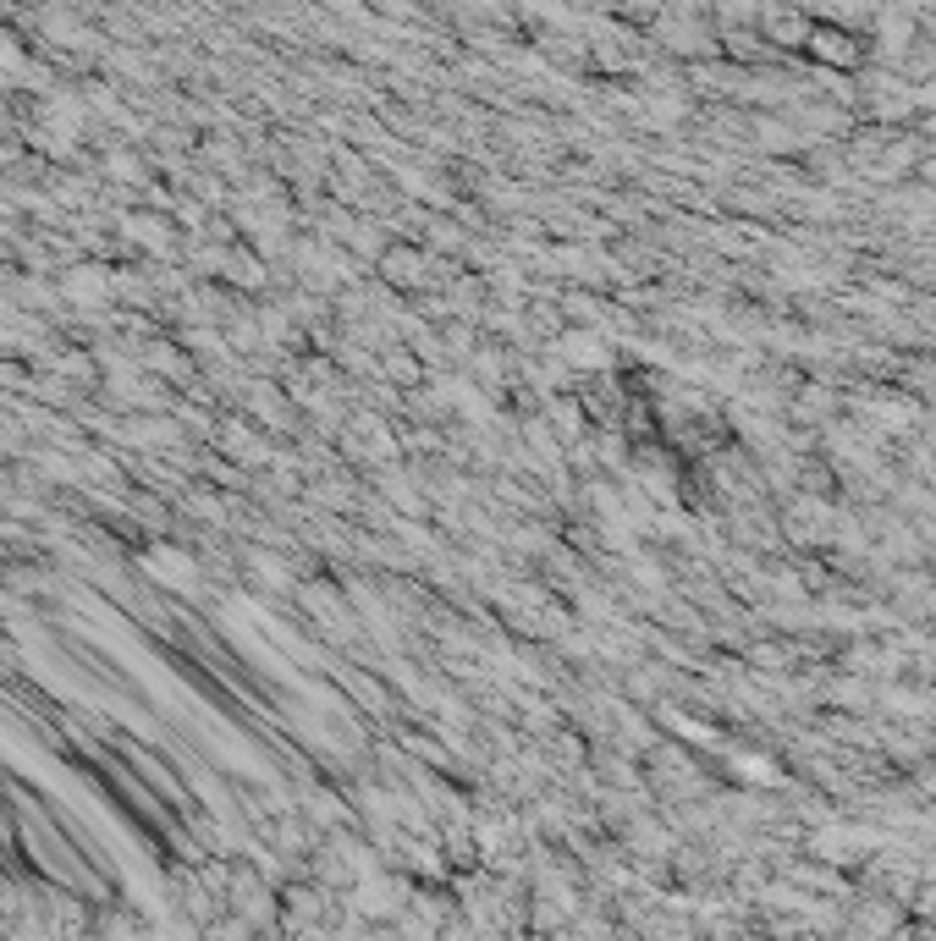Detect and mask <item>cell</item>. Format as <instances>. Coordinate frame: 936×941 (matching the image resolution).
I'll list each match as a JSON object with an SVG mask.
<instances>
[{
    "label": "cell",
    "mask_w": 936,
    "mask_h": 941,
    "mask_svg": "<svg viewBox=\"0 0 936 941\" xmlns=\"http://www.w3.org/2000/svg\"><path fill=\"white\" fill-rule=\"evenodd\" d=\"M226 452H237V463H265V447L253 430H242V424H226Z\"/></svg>",
    "instance_id": "cell-3"
},
{
    "label": "cell",
    "mask_w": 936,
    "mask_h": 941,
    "mask_svg": "<svg viewBox=\"0 0 936 941\" xmlns=\"http://www.w3.org/2000/svg\"><path fill=\"white\" fill-rule=\"evenodd\" d=\"M149 573H154V578H165V584H177V589H194V584H199V562H194V556H183V551H172V545L149 551Z\"/></svg>",
    "instance_id": "cell-1"
},
{
    "label": "cell",
    "mask_w": 936,
    "mask_h": 941,
    "mask_svg": "<svg viewBox=\"0 0 936 941\" xmlns=\"http://www.w3.org/2000/svg\"><path fill=\"white\" fill-rule=\"evenodd\" d=\"M72 303H105L111 298V281H105V271H95V265H77V271H66V287H61Z\"/></svg>",
    "instance_id": "cell-2"
}]
</instances>
